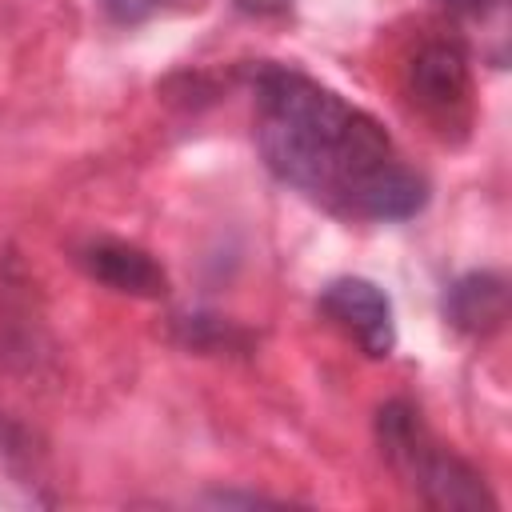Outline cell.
I'll list each match as a JSON object with an SVG mask.
<instances>
[{
    "label": "cell",
    "mask_w": 512,
    "mask_h": 512,
    "mask_svg": "<svg viewBox=\"0 0 512 512\" xmlns=\"http://www.w3.org/2000/svg\"><path fill=\"white\" fill-rule=\"evenodd\" d=\"M444 8H452V12H460V16H468V20H484L488 12H500L504 8V0H440Z\"/></svg>",
    "instance_id": "obj_8"
},
{
    "label": "cell",
    "mask_w": 512,
    "mask_h": 512,
    "mask_svg": "<svg viewBox=\"0 0 512 512\" xmlns=\"http://www.w3.org/2000/svg\"><path fill=\"white\" fill-rule=\"evenodd\" d=\"M256 144L264 164L340 216L408 220L424 208V180L388 132L304 72L256 68Z\"/></svg>",
    "instance_id": "obj_1"
},
{
    "label": "cell",
    "mask_w": 512,
    "mask_h": 512,
    "mask_svg": "<svg viewBox=\"0 0 512 512\" xmlns=\"http://www.w3.org/2000/svg\"><path fill=\"white\" fill-rule=\"evenodd\" d=\"M508 312V288L496 272H468L460 276L444 296V316L452 328L468 336H488L504 324Z\"/></svg>",
    "instance_id": "obj_6"
},
{
    "label": "cell",
    "mask_w": 512,
    "mask_h": 512,
    "mask_svg": "<svg viewBox=\"0 0 512 512\" xmlns=\"http://www.w3.org/2000/svg\"><path fill=\"white\" fill-rule=\"evenodd\" d=\"M236 8L248 16H280L292 8V0H236Z\"/></svg>",
    "instance_id": "obj_9"
},
{
    "label": "cell",
    "mask_w": 512,
    "mask_h": 512,
    "mask_svg": "<svg viewBox=\"0 0 512 512\" xmlns=\"http://www.w3.org/2000/svg\"><path fill=\"white\" fill-rule=\"evenodd\" d=\"M80 268L100 280L104 288L112 292H124V296H144V300H156L168 292V276L164 268L136 244L128 240H112V236H100V240H88L80 252H76Z\"/></svg>",
    "instance_id": "obj_5"
},
{
    "label": "cell",
    "mask_w": 512,
    "mask_h": 512,
    "mask_svg": "<svg viewBox=\"0 0 512 512\" xmlns=\"http://www.w3.org/2000/svg\"><path fill=\"white\" fill-rule=\"evenodd\" d=\"M320 312L344 328L368 356H388L396 348V320H392V304L388 296L364 280V276H340L332 284H324L320 292Z\"/></svg>",
    "instance_id": "obj_4"
},
{
    "label": "cell",
    "mask_w": 512,
    "mask_h": 512,
    "mask_svg": "<svg viewBox=\"0 0 512 512\" xmlns=\"http://www.w3.org/2000/svg\"><path fill=\"white\" fill-rule=\"evenodd\" d=\"M376 436H380L384 456L412 480V488L420 492L424 504L452 508V512H472V508L496 504L488 496L480 472L472 464H464L452 448L436 444L412 404H404V400L384 404L376 416Z\"/></svg>",
    "instance_id": "obj_2"
},
{
    "label": "cell",
    "mask_w": 512,
    "mask_h": 512,
    "mask_svg": "<svg viewBox=\"0 0 512 512\" xmlns=\"http://www.w3.org/2000/svg\"><path fill=\"white\" fill-rule=\"evenodd\" d=\"M168 4H172V0H100L104 16H108L112 24H140V20L156 16V12L168 8Z\"/></svg>",
    "instance_id": "obj_7"
},
{
    "label": "cell",
    "mask_w": 512,
    "mask_h": 512,
    "mask_svg": "<svg viewBox=\"0 0 512 512\" xmlns=\"http://www.w3.org/2000/svg\"><path fill=\"white\" fill-rule=\"evenodd\" d=\"M408 96L436 128H468L472 120V76L468 60L448 40H428L408 60Z\"/></svg>",
    "instance_id": "obj_3"
}]
</instances>
